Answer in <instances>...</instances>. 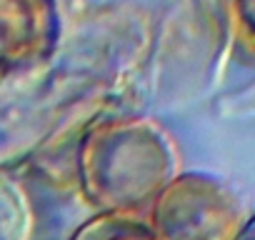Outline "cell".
Masks as SVG:
<instances>
[{
    "label": "cell",
    "mask_w": 255,
    "mask_h": 240,
    "mask_svg": "<svg viewBox=\"0 0 255 240\" xmlns=\"http://www.w3.org/2000/svg\"><path fill=\"white\" fill-rule=\"evenodd\" d=\"M178 173L180 155L170 133L145 115L98 120L75 150L78 190L103 213L145 215Z\"/></svg>",
    "instance_id": "obj_1"
},
{
    "label": "cell",
    "mask_w": 255,
    "mask_h": 240,
    "mask_svg": "<svg viewBox=\"0 0 255 240\" xmlns=\"http://www.w3.org/2000/svg\"><path fill=\"white\" fill-rule=\"evenodd\" d=\"M248 215L238 190L203 170L178 173L145 213L155 240H235Z\"/></svg>",
    "instance_id": "obj_2"
},
{
    "label": "cell",
    "mask_w": 255,
    "mask_h": 240,
    "mask_svg": "<svg viewBox=\"0 0 255 240\" xmlns=\"http://www.w3.org/2000/svg\"><path fill=\"white\" fill-rule=\"evenodd\" d=\"M58 0H0V75L33 73L60 45Z\"/></svg>",
    "instance_id": "obj_3"
},
{
    "label": "cell",
    "mask_w": 255,
    "mask_h": 240,
    "mask_svg": "<svg viewBox=\"0 0 255 240\" xmlns=\"http://www.w3.org/2000/svg\"><path fill=\"white\" fill-rule=\"evenodd\" d=\"M35 210L23 183L0 168V240H33Z\"/></svg>",
    "instance_id": "obj_4"
},
{
    "label": "cell",
    "mask_w": 255,
    "mask_h": 240,
    "mask_svg": "<svg viewBox=\"0 0 255 240\" xmlns=\"http://www.w3.org/2000/svg\"><path fill=\"white\" fill-rule=\"evenodd\" d=\"M68 240H155L145 215L135 213H103L80 223Z\"/></svg>",
    "instance_id": "obj_5"
},
{
    "label": "cell",
    "mask_w": 255,
    "mask_h": 240,
    "mask_svg": "<svg viewBox=\"0 0 255 240\" xmlns=\"http://www.w3.org/2000/svg\"><path fill=\"white\" fill-rule=\"evenodd\" d=\"M238 15L245 30L255 38V0H238Z\"/></svg>",
    "instance_id": "obj_6"
},
{
    "label": "cell",
    "mask_w": 255,
    "mask_h": 240,
    "mask_svg": "<svg viewBox=\"0 0 255 240\" xmlns=\"http://www.w3.org/2000/svg\"><path fill=\"white\" fill-rule=\"evenodd\" d=\"M235 240H255V213L248 215V220H245V225L240 228V233H238Z\"/></svg>",
    "instance_id": "obj_7"
}]
</instances>
